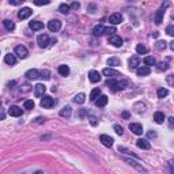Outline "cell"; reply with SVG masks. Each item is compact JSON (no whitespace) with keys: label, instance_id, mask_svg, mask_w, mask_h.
Returning <instances> with one entry per match:
<instances>
[{"label":"cell","instance_id":"cell-1","mask_svg":"<svg viewBox=\"0 0 174 174\" xmlns=\"http://www.w3.org/2000/svg\"><path fill=\"white\" fill-rule=\"evenodd\" d=\"M125 162L129 164V166H132V167H135L136 170L139 171V173H143V174H147L148 171H147V169L143 166L142 163H139V162H136L135 159H131V158H125Z\"/></svg>","mask_w":174,"mask_h":174},{"label":"cell","instance_id":"cell-2","mask_svg":"<svg viewBox=\"0 0 174 174\" xmlns=\"http://www.w3.org/2000/svg\"><path fill=\"white\" fill-rule=\"evenodd\" d=\"M56 103V101L50 97V95H44V98L41 99V106L45 109H50L53 105Z\"/></svg>","mask_w":174,"mask_h":174},{"label":"cell","instance_id":"cell-3","mask_svg":"<svg viewBox=\"0 0 174 174\" xmlns=\"http://www.w3.org/2000/svg\"><path fill=\"white\" fill-rule=\"evenodd\" d=\"M109 44L113 45L114 48H121V46H123V38H121L120 36L113 34V36L109 37Z\"/></svg>","mask_w":174,"mask_h":174},{"label":"cell","instance_id":"cell-4","mask_svg":"<svg viewBox=\"0 0 174 174\" xmlns=\"http://www.w3.org/2000/svg\"><path fill=\"white\" fill-rule=\"evenodd\" d=\"M49 36L48 34H39L38 38H37V44H38L39 48H46L49 45Z\"/></svg>","mask_w":174,"mask_h":174},{"label":"cell","instance_id":"cell-5","mask_svg":"<svg viewBox=\"0 0 174 174\" xmlns=\"http://www.w3.org/2000/svg\"><path fill=\"white\" fill-rule=\"evenodd\" d=\"M15 55L18 56V57L20 58H26L27 56H29V50H27V48L23 45H18L15 48Z\"/></svg>","mask_w":174,"mask_h":174},{"label":"cell","instance_id":"cell-6","mask_svg":"<svg viewBox=\"0 0 174 174\" xmlns=\"http://www.w3.org/2000/svg\"><path fill=\"white\" fill-rule=\"evenodd\" d=\"M48 29L50 30V31H58V30L61 29V22L58 19H52V20H49V23H48Z\"/></svg>","mask_w":174,"mask_h":174},{"label":"cell","instance_id":"cell-7","mask_svg":"<svg viewBox=\"0 0 174 174\" xmlns=\"http://www.w3.org/2000/svg\"><path fill=\"white\" fill-rule=\"evenodd\" d=\"M166 7H167V4H166L164 7L162 6L161 8L156 11V14H155V23H156V25H161L162 20H163V15H164V10H166Z\"/></svg>","mask_w":174,"mask_h":174},{"label":"cell","instance_id":"cell-8","mask_svg":"<svg viewBox=\"0 0 174 174\" xmlns=\"http://www.w3.org/2000/svg\"><path fill=\"white\" fill-rule=\"evenodd\" d=\"M45 91H46L45 84L38 83V84H36V86H34V95H36V97H44Z\"/></svg>","mask_w":174,"mask_h":174},{"label":"cell","instance_id":"cell-9","mask_svg":"<svg viewBox=\"0 0 174 174\" xmlns=\"http://www.w3.org/2000/svg\"><path fill=\"white\" fill-rule=\"evenodd\" d=\"M31 14H33L31 8L25 7V8H22V10L18 12V18H19V19H27V18H30V15H31Z\"/></svg>","mask_w":174,"mask_h":174},{"label":"cell","instance_id":"cell-10","mask_svg":"<svg viewBox=\"0 0 174 174\" xmlns=\"http://www.w3.org/2000/svg\"><path fill=\"white\" fill-rule=\"evenodd\" d=\"M109 22L112 23V25H120V23L123 22V15L118 12L112 14V15L109 16Z\"/></svg>","mask_w":174,"mask_h":174},{"label":"cell","instance_id":"cell-11","mask_svg":"<svg viewBox=\"0 0 174 174\" xmlns=\"http://www.w3.org/2000/svg\"><path fill=\"white\" fill-rule=\"evenodd\" d=\"M101 77L102 76H101V74L98 71H94L93 69V71L88 72V79H90L91 83H98V82L101 80Z\"/></svg>","mask_w":174,"mask_h":174},{"label":"cell","instance_id":"cell-12","mask_svg":"<svg viewBox=\"0 0 174 174\" xmlns=\"http://www.w3.org/2000/svg\"><path fill=\"white\" fill-rule=\"evenodd\" d=\"M129 129H131V131H132L135 135H142V133H143V126H142V124H137V123L129 124Z\"/></svg>","mask_w":174,"mask_h":174},{"label":"cell","instance_id":"cell-13","mask_svg":"<svg viewBox=\"0 0 174 174\" xmlns=\"http://www.w3.org/2000/svg\"><path fill=\"white\" fill-rule=\"evenodd\" d=\"M99 142L102 143L105 147H112L113 145V137H110V136H107V135H101Z\"/></svg>","mask_w":174,"mask_h":174},{"label":"cell","instance_id":"cell-14","mask_svg":"<svg viewBox=\"0 0 174 174\" xmlns=\"http://www.w3.org/2000/svg\"><path fill=\"white\" fill-rule=\"evenodd\" d=\"M25 76L29 79V80H36L39 77V71L38 69H29V71L25 74Z\"/></svg>","mask_w":174,"mask_h":174},{"label":"cell","instance_id":"cell-15","mask_svg":"<svg viewBox=\"0 0 174 174\" xmlns=\"http://www.w3.org/2000/svg\"><path fill=\"white\" fill-rule=\"evenodd\" d=\"M136 145H137L139 148H142V150H150L151 148L150 142L148 140H145V139H139L137 142H136Z\"/></svg>","mask_w":174,"mask_h":174},{"label":"cell","instance_id":"cell-16","mask_svg":"<svg viewBox=\"0 0 174 174\" xmlns=\"http://www.w3.org/2000/svg\"><path fill=\"white\" fill-rule=\"evenodd\" d=\"M8 114L12 117H19V116H22V109H20L19 106H10Z\"/></svg>","mask_w":174,"mask_h":174},{"label":"cell","instance_id":"cell-17","mask_svg":"<svg viewBox=\"0 0 174 174\" xmlns=\"http://www.w3.org/2000/svg\"><path fill=\"white\" fill-rule=\"evenodd\" d=\"M29 27L33 30V31H38V30L44 29V23L39 22V20H33V22L29 23Z\"/></svg>","mask_w":174,"mask_h":174},{"label":"cell","instance_id":"cell-18","mask_svg":"<svg viewBox=\"0 0 174 174\" xmlns=\"http://www.w3.org/2000/svg\"><path fill=\"white\" fill-rule=\"evenodd\" d=\"M150 72H151V69H150V67H139L137 69H136V74H137V76H147V75H150Z\"/></svg>","mask_w":174,"mask_h":174},{"label":"cell","instance_id":"cell-19","mask_svg":"<svg viewBox=\"0 0 174 174\" xmlns=\"http://www.w3.org/2000/svg\"><path fill=\"white\" fill-rule=\"evenodd\" d=\"M102 74L105 75V76L107 77H116V76H121V75L118 74L117 71H114V69H112V68H105L102 71Z\"/></svg>","mask_w":174,"mask_h":174},{"label":"cell","instance_id":"cell-20","mask_svg":"<svg viewBox=\"0 0 174 174\" xmlns=\"http://www.w3.org/2000/svg\"><path fill=\"white\" fill-rule=\"evenodd\" d=\"M128 64H129V68H137L139 64H140V58L137 57V56H133V57H131L128 60Z\"/></svg>","mask_w":174,"mask_h":174},{"label":"cell","instance_id":"cell-21","mask_svg":"<svg viewBox=\"0 0 174 174\" xmlns=\"http://www.w3.org/2000/svg\"><path fill=\"white\" fill-rule=\"evenodd\" d=\"M106 103H107V95H99V97H98V99L95 101V105H97L98 107L106 106Z\"/></svg>","mask_w":174,"mask_h":174},{"label":"cell","instance_id":"cell-22","mask_svg":"<svg viewBox=\"0 0 174 174\" xmlns=\"http://www.w3.org/2000/svg\"><path fill=\"white\" fill-rule=\"evenodd\" d=\"M4 63L8 65H14L16 63V57L15 55H11V53H8V55L4 56Z\"/></svg>","mask_w":174,"mask_h":174},{"label":"cell","instance_id":"cell-23","mask_svg":"<svg viewBox=\"0 0 174 174\" xmlns=\"http://www.w3.org/2000/svg\"><path fill=\"white\" fill-rule=\"evenodd\" d=\"M154 120H155V123L156 124H163V121L166 120V117H164V114L162 112H155Z\"/></svg>","mask_w":174,"mask_h":174},{"label":"cell","instance_id":"cell-24","mask_svg":"<svg viewBox=\"0 0 174 174\" xmlns=\"http://www.w3.org/2000/svg\"><path fill=\"white\" fill-rule=\"evenodd\" d=\"M58 74L61 75V76H68V75H69V67L65 64L60 65V67H58Z\"/></svg>","mask_w":174,"mask_h":174},{"label":"cell","instance_id":"cell-25","mask_svg":"<svg viewBox=\"0 0 174 174\" xmlns=\"http://www.w3.org/2000/svg\"><path fill=\"white\" fill-rule=\"evenodd\" d=\"M103 29H105V27H103L102 25H97L93 29V36H95V37L102 36V34H103Z\"/></svg>","mask_w":174,"mask_h":174},{"label":"cell","instance_id":"cell-26","mask_svg":"<svg viewBox=\"0 0 174 174\" xmlns=\"http://www.w3.org/2000/svg\"><path fill=\"white\" fill-rule=\"evenodd\" d=\"M84 101H86V95H84L83 93L76 94V95L74 97V102L75 103H79V105H82V103H84Z\"/></svg>","mask_w":174,"mask_h":174},{"label":"cell","instance_id":"cell-27","mask_svg":"<svg viewBox=\"0 0 174 174\" xmlns=\"http://www.w3.org/2000/svg\"><path fill=\"white\" fill-rule=\"evenodd\" d=\"M118 152H123V154H126V155H131V156H133V158L139 159V156L136 154H133V151H131L129 148H126V147H118Z\"/></svg>","mask_w":174,"mask_h":174},{"label":"cell","instance_id":"cell-28","mask_svg":"<svg viewBox=\"0 0 174 174\" xmlns=\"http://www.w3.org/2000/svg\"><path fill=\"white\" fill-rule=\"evenodd\" d=\"M106 86L110 87V90H112L113 93L118 91V88H117V80H114V79H110V80H107L106 82Z\"/></svg>","mask_w":174,"mask_h":174},{"label":"cell","instance_id":"cell-29","mask_svg":"<svg viewBox=\"0 0 174 174\" xmlns=\"http://www.w3.org/2000/svg\"><path fill=\"white\" fill-rule=\"evenodd\" d=\"M72 113V109L71 106H64L61 110H60V116L61 117H69Z\"/></svg>","mask_w":174,"mask_h":174},{"label":"cell","instance_id":"cell-30","mask_svg":"<svg viewBox=\"0 0 174 174\" xmlns=\"http://www.w3.org/2000/svg\"><path fill=\"white\" fill-rule=\"evenodd\" d=\"M101 95V90L99 88H94L93 91H91V94H90V99L93 101V102H95V101L98 99V97Z\"/></svg>","mask_w":174,"mask_h":174},{"label":"cell","instance_id":"cell-31","mask_svg":"<svg viewBox=\"0 0 174 174\" xmlns=\"http://www.w3.org/2000/svg\"><path fill=\"white\" fill-rule=\"evenodd\" d=\"M120 58L118 57H110L109 60H107V65H110V67H118L120 65Z\"/></svg>","mask_w":174,"mask_h":174},{"label":"cell","instance_id":"cell-32","mask_svg":"<svg viewBox=\"0 0 174 174\" xmlns=\"http://www.w3.org/2000/svg\"><path fill=\"white\" fill-rule=\"evenodd\" d=\"M3 23H4V27H6V29L8 30V31H12V30L15 29V23H14L12 20H10V19H6Z\"/></svg>","mask_w":174,"mask_h":174},{"label":"cell","instance_id":"cell-33","mask_svg":"<svg viewBox=\"0 0 174 174\" xmlns=\"http://www.w3.org/2000/svg\"><path fill=\"white\" fill-rule=\"evenodd\" d=\"M144 64H147L145 67H150V65H156V60H155L152 56H147V57H144Z\"/></svg>","mask_w":174,"mask_h":174},{"label":"cell","instance_id":"cell-34","mask_svg":"<svg viewBox=\"0 0 174 174\" xmlns=\"http://www.w3.org/2000/svg\"><path fill=\"white\" fill-rule=\"evenodd\" d=\"M69 8H71L69 4H65V3H61L60 6H58V11H60L61 14H68L69 12Z\"/></svg>","mask_w":174,"mask_h":174},{"label":"cell","instance_id":"cell-35","mask_svg":"<svg viewBox=\"0 0 174 174\" xmlns=\"http://www.w3.org/2000/svg\"><path fill=\"white\" fill-rule=\"evenodd\" d=\"M39 77H42L44 80H49V79H50V71H49V69H42V71L39 72Z\"/></svg>","mask_w":174,"mask_h":174},{"label":"cell","instance_id":"cell-36","mask_svg":"<svg viewBox=\"0 0 174 174\" xmlns=\"http://www.w3.org/2000/svg\"><path fill=\"white\" fill-rule=\"evenodd\" d=\"M156 95H158V98H164V97H167L169 95V90L167 88H159L158 91H156Z\"/></svg>","mask_w":174,"mask_h":174},{"label":"cell","instance_id":"cell-37","mask_svg":"<svg viewBox=\"0 0 174 174\" xmlns=\"http://www.w3.org/2000/svg\"><path fill=\"white\" fill-rule=\"evenodd\" d=\"M116 31L117 30L114 26H110V27H105V29H103V34H107V36H113Z\"/></svg>","mask_w":174,"mask_h":174},{"label":"cell","instance_id":"cell-38","mask_svg":"<svg viewBox=\"0 0 174 174\" xmlns=\"http://www.w3.org/2000/svg\"><path fill=\"white\" fill-rule=\"evenodd\" d=\"M136 52H137L139 55H145V53H147V48H145L144 45H142V44H139L137 46H136Z\"/></svg>","mask_w":174,"mask_h":174},{"label":"cell","instance_id":"cell-39","mask_svg":"<svg viewBox=\"0 0 174 174\" xmlns=\"http://www.w3.org/2000/svg\"><path fill=\"white\" fill-rule=\"evenodd\" d=\"M34 106H36V103H34V101H33V99L25 101V109L31 110V109H34Z\"/></svg>","mask_w":174,"mask_h":174},{"label":"cell","instance_id":"cell-40","mask_svg":"<svg viewBox=\"0 0 174 174\" xmlns=\"http://www.w3.org/2000/svg\"><path fill=\"white\" fill-rule=\"evenodd\" d=\"M155 46H156V49H158V50H164V49H166V46H167V42H166V41H158L156 44H155Z\"/></svg>","mask_w":174,"mask_h":174},{"label":"cell","instance_id":"cell-41","mask_svg":"<svg viewBox=\"0 0 174 174\" xmlns=\"http://www.w3.org/2000/svg\"><path fill=\"white\" fill-rule=\"evenodd\" d=\"M126 87H128V82H126V80L117 82V88H118V90H125Z\"/></svg>","mask_w":174,"mask_h":174},{"label":"cell","instance_id":"cell-42","mask_svg":"<svg viewBox=\"0 0 174 174\" xmlns=\"http://www.w3.org/2000/svg\"><path fill=\"white\" fill-rule=\"evenodd\" d=\"M113 128H114V131H116V133H117V135H120V136H121V135L124 133L123 126H121V125H118V124H116V125L113 126Z\"/></svg>","mask_w":174,"mask_h":174},{"label":"cell","instance_id":"cell-43","mask_svg":"<svg viewBox=\"0 0 174 174\" xmlns=\"http://www.w3.org/2000/svg\"><path fill=\"white\" fill-rule=\"evenodd\" d=\"M166 33H167L170 37H173L174 36V26H167V27H166Z\"/></svg>","mask_w":174,"mask_h":174},{"label":"cell","instance_id":"cell-44","mask_svg":"<svg viewBox=\"0 0 174 174\" xmlns=\"http://www.w3.org/2000/svg\"><path fill=\"white\" fill-rule=\"evenodd\" d=\"M121 117H123L124 120H128L129 117H131V113H129L128 110H123V112H121Z\"/></svg>","mask_w":174,"mask_h":174},{"label":"cell","instance_id":"cell-45","mask_svg":"<svg viewBox=\"0 0 174 174\" xmlns=\"http://www.w3.org/2000/svg\"><path fill=\"white\" fill-rule=\"evenodd\" d=\"M164 69H167V64H166V63L158 64V71H164Z\"/></svg>","mask_w":174,"mask_h":174},{"label":"cell","instance_id":"cell-46","mask_svg":"<svg viewBox=\"0 0 174 174\" xmlns=\"http://www.w3.org/2000/svg\"><path fill=\"white\" fill-rule=\"evenodd\" d=\"M49 3H50L49 0H46V1H34L36 6H46V4H49Z\"/></svg>","mask_w":174,"mask_h":174},{"label":"cell","instance_id":"cell-47","mask_svg":"<svg viewBox=\"0 0 174 174\" xmlns=\"http://www.w3.org/2000/svg\"><path fill=\"white\" fill-rule=\"evenodd\" d=\"M10 4H12V6H19V4H22V1H20V0H10Z\"/></svg>","mask_w":174,"mask_h":174},{"label":"cell","instance_id":"cell-48","mask_svg":"<svg viewBox=\"0 0 174 174\" xmlns=\"http://www.w3.org/2000/svg\"><path fill=\"white\" fill-rule=\"evenodd\" d=\"M169 126H170V129H173V126H174V117H170V118H169Z\"/></svg>","mask_w":174,"mask_h":174},{"label":"cell","instance_id":"cell-49","mask_svg":"<svg viewBox=\"0 0 174 174\" xmlns=\"http://www.w3.org/2000/svg\"><path fill=\"white\" fill-rule=\"evenodd\" d=\"M69 7H72V8H75V10H77V8L80 7V4H79V3H76V1H74V3H72Z\"/></svg>","mask_w":174,"mask_h":174},{"label":"cell","instance_id":"cell-50","mask_svg":"<svg viewBox=\"0 0 174 174\" xmlns=\"http://www.w3.org/2000/svg\"><path fill=\"white\" fill-rule=\"evenodd\" d=\"M169 166H170V173H171V174H174V167H173V161H170V162H169Z\"/></svg>","mask_w":174,"mask_h":174},{"label":"cell","instance_id":"cell-51","mask_svg":"<svg viewBox=\"0 0 174 174\" xmlns=\"http://www.w3.org/2000/svg\"><path fill=\"white\" fill-rule=\"evenodd\" d=\"M148 137H156V133L151 131V132H148Z\"/></svg>","mask_w":174,"mask_h":174},{"label":"cell","instance_id":"cell-52","mask_svg":"<svg viewBox=\"0 0 174 174\" xmlns=\"http://www.w3.org/2000/svg\"><path fill=\"white\" fill-rule=\"evenodd\" d=\"M4 117H6L4 112H3V110H0V120H4Z\"/></svg>","mask_w":174,"mask_h":174},{"label":"cell","instance_id":"cell-53","mask_svg":"<svg viewBox=\"0 0 174 174\" xmlns=\"http://www.w3.org/2000/svg\"><path fill=\"white\" fill-rule=\"evenodd\" d=\"M90 123H91V125H95V124H97V121H95V118H94V117H91V118H90Z\"/></svg>","mask_w":174,"mask_h":174},{"label":"cell","instance_id":"cell-54","mask_svg":"<svg viewBox=\"0 0 174 174\" xmlns=\"http://www.w3.org/2000/svg\"><path fill=\"white\" fill-rule=\"evenodd\" d=\"M37 123H38V124L44 123V118H41V117H39V118H37Z\"/></svg>","mask_w":174,"mask_h":174},{"label":"cell","instance_id":"cell-55","mask_svg":"<svg viewBox=\"0 0 174 174\" xmlns=\"http://www.w3.org/2000/svg\"><path fill=\"white\" fill-rule=\"evenodd\" d=\"M15 84H16V82H11V83H8V87L11 88V86H15Z\"/></svg>","mask_w":174,"mask_h":174},{"label":"cell","instance_id":"cell-56","mask_svg":"<svg viewBox=\"0 0 174 174\" xmlns=\"http://www.w3.org/2000/svg\"><path fill=\"white\" fill-rule=\"evenodd\" d=\"M170 49L171 50H174V42H170Z\"/></svg>","mask_w":174,"mask_h":174},{"label":"cell","instance_id":"cell-57","mask_svg":"<svg viewBox=\"0 0 174 174\" xmlns=\"http://www.w3.org/2000/svg\"><path fill=\"white\" fill-rule=\"evenodd\" d=\"M33 174H44V173H42L41 170H37V171H34V173H33Z\"/></svg>","mask_w":174,"mask_h":174}]
</instances>
